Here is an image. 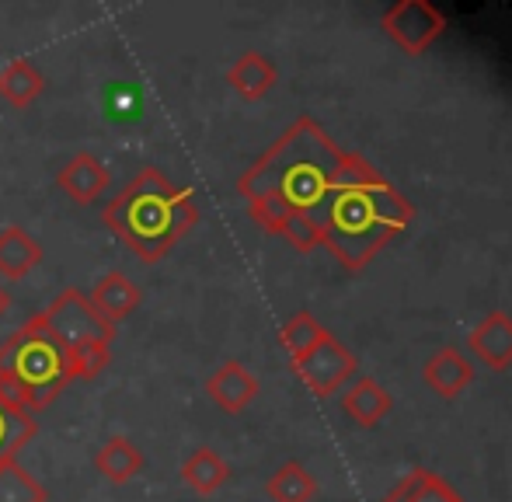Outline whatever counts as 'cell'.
I'll return each mask as SVG.
<instances>
[{
    "label": "cell",
    "mask_w": 512,
    "mask_h": 502,
    "mask_svg": "<svg viewBox=\"0 0 512 502\" xmlns=\"http://www.w3.org/2000/svg\"><path fill=\"white\" fill-rule=\"evenodd\" d=\"M237 192L262 231L307 220L345 269H366L380 248L408 231L411 203L366 161L342 150L317 119L300 116L241 178Z\"/></svg>",
    "instance_id": "obj_1"
},
{
    "label": "cell",
    "mask_w": 512,
    "mask_h": 502,
    "mask_svg": "<svg viewBox=\"0 0 512 502\" xmlns=\"http://www.w3.org/2000/svg\"><path fill=\"white\" fill-rule=\"evenodd\" d=\"M102 220L143 265H154L199 224V206L189 185L143 168L108 199Z\"/></svg>",
    "instance_id": "obj_2"
},
{
    "label": "cell",
    "mask_w": 512,
    "mask_h": 502,
    "mask_svg": "<svg viewBox=\"0 0 512 502\" xmlns=\"http://www.w3.org/2000/svg\"><path fill=\"white\" fill-rule=\"evenodd\" d=\"M74 377V360L67 346L49 332L46 318L32 314L11 339L0 346V394L11 398L28 415L53 405L56 394Z\"/></svg>",
    "instance_id": "obj_3"
},
{
    "label": "cell",
    "mask_w": 512,
    "mask_h": 502,
    "mask_svg": "<svg viewBox=\"0 0 512 502\" xmlns=\"http://www.w3.org/2000/svg\"><path fill=\"white\" fill-rule=\"evenodd\" d=\"M49 332L67 346L70 360H74V377L77 380H95L108 367V349H112L115 328L108 321L98 318V311L91 307L88 293L67 286L53 304L42 311Z\"/></svg>",
    "instance_id": "obj_4"
},
{
    "label": "cell",
    "mask_w": 512,
    "mask_h": 502,
    "mask_svg": "<svg viewBox=\"0 0 512 502\" xmlns=\"http://www.w3.org/2000/svg\"><path fill=\"white\" fill-rule=\"evenodd\" d=\"M380 25L408 56H422L446 32V18L425 0H398L384 11Z\"/></svg>",
    "instance_id": "obj_5"
},
{
    "label": "cell",
    "mask_w": 512,
    "mask_h": 502,
    "mask_svg": "<svg viewBox=\"0 0 512 502\" xmlns=\"http://www.w3.org/2000/svg\"><path fill=\"white\" fill-rule=\"evenodd\" d=\"M356 367L359 363H356V356H352V349H345L335 335H328L321 346L310 349L304 360L293 363L297 377L304 380L307 391H314L317 398H328V394L342 391L352 380V374H356Z\"/></svg>",
    "instance_id": "obj_6"
},
{
    "label": "cell",
    "mask_w": 512,
    "mask_h": 502,
    "mask_svg": "<svg viewBox=\"0 0 512 502\" xmlns=\"http://www.w3.org/2000/svg\"><path fill=\"white\" fill-rule=\"evenodd\" d=\"M206 394L213 398L216 408H223V412L237 415L244 412V408L251 405V401L258 398V377L251 374L244 363L237 360H227L220 363V367L209 374L206 380Z\"/></svg>",
    "instance_id": "obj_7"
},
{
    "label": "cell",
    "mask_w": 512,
    "mask_h": 502,
    "mask_svg": "<svg viewBox=\"0 0 512 502\" xmlns=\"http://www.w3.org/2000/svg\"><path fill=\"white\" fill-rule=\"evenodd\" d=\"M56 185H60V189L67 192L74 203L88 206V203H95L98 196H105L108 185H112V175H108L102 157L81 150V154H74L60 168V175H56Z\"/></svg>",
    "instance_id": "obj_8"
},
{
    "label": "cell",
    "mask_w": 512,
    "mask_h": 502,
    "mask_svg": "<svg viewBox=\"0 0 512 502\" xmlns=\"http://www.w3.org/2000/svg\"><path fill=\"white\" fill-rule=\"evenodd\" d=\"M471 353L485 363L488 370H509L512 367V318L506 311H492L474 325L467 339Z\"/></svg>",
    "instance_id": "obj_9"
},
{
    "label": "cell",
    "mask_w": 512,
    "mask_h": 502,
    "mask_svg": "<svg viewBox=\"0 0 512 502\" xmlns=\"http://www.w3.org/2000/svg\"><path fill=\"white\" fill-rule=\"evenodd\" d=\"M342 408L356 426L370 429L377 422H384L394 408V398L380 380L373 377H356L342 387Z\"/></svg>",
    "instance_id": "obj_10"
},
{
    "label": "cell",
    "mask_w": 512,
    "mask_h": 502,
    "mask_svg": "<svg viewBox=\"0 0 512 502\" xmlns=\"http://www.w3.org/2000/svg\"><path fill=\"white\" fill-rule=\"evenodd\" d=\"M88 300L98 311V318L115 328L119 321H126L129 314L140 307L143 293H140V286L126 276V272H108V276H102L95 286H91Z\"/></svg>",
    "instance_id": "obj_11"
},
{
    "label": "cell",
    "mask_w": 512,
    "mask_h": 502,
    "mask_svg": "<svg viewBox=\"0 0 512 502\" xmlns=\"http://www.w3.org/2000/svg\"><path fill=\"white\" fill-rule=\"evenodd\" d=\"M422 380L429 391H436L439 398H457L464 387H471L474 380V363L467 360L460 349L446 346L439 353H432L422 367Z\"/></svg>",
    "instance_id": "obj_12"
},
{
    "label": "cell",
    "mask_w": 512,
    "mask_h": 502,
    "mask_svg": "<svg viewBox=\"0 0 512 502\" xmlns=\"http://www.w3.org/2000/svg\"><path fill=\"white\" fill-rule=\"evenodd\" d=\"M276 81H279L276 63H272L265 53H255V49H251V53H241L227 67V84L244 98V102L265 98L272 88H276Z\"/></svg>",
    "instance_id": "obj_13"
},
{
    "label": "cell",
    "mask_w": 512,
    "mask_h": 502,
    "mask_svg": "<svg viewBox=\"0 0 512 502\" xmlns=\"http://www.w3.org/2000/svg\"><path fill=\"white\" fill-rule=\"evenodd\" d=\"M39 262H42L39 238H32L21 224H11L0 231V279L18 283V279H25Z\"/></svg>",
    "instance_id": "obj_14"
},
{
    "label": "cell",
    "mask_w": 512,
    "mask_h": 502,
    "mask_svg": "<svg viewBox=\"0 0 512 502\" xmlns=\"http://www.w3.org/2000/svg\"><path fill=\"white\" fill-rule=\"evenodd\" d=\"M95 468L105 482L126 485L143 471V454L129 436H108L102 447L95 450Z\"/></svg>",
    "instance_id": "obj_15"
},
{
    "label": "cell",
    "mask_w": 512,
    "mask_h": 502,
    "mask_svg": "<svg viewBox=\"0 0 512 502\" xmlns=\"http://www.w3.org/2000/svg\"><path fill=\"white\" fill-rule=\"evenodd\" d=\"M178 475H182V482L189 485L196 496H213V492H220L223 485H227L230 464L223 461L213 447H199V450H192V454L185 457Z\"/></svg>",
    "instance_id": "obj_16"
},
{
    "label": "cell",
    "mask_w": 512,
    "mask_h": 502,
    "mask_svg": "<svg viewBox=\"0 0 512 502\" xmlns=\"http://www.w3.org/2000/svg\"><path fill=\"white\" fill-rule=\"evenodd\" d=\"M42 91H46V74L25 56H18L0 70V98L14 109H28Z\"/></svg>",
    "instance_id": "obj_17"
},
{
    "label": "cell",
    "mask_w": 512,
    "mask_h": 502,
    "mask_svg": "<svg viewBox=\"0 0 512 502\" xmlns=\"http://www.w3.org/2000/svg\"><path fill=\"white\" fill-rule=\"evenodd\" d=\"M35 433H39L35 415H28L25 408H18L11 398L0 394V464L14 461Z\"/></svg>",
    "instance_id": "obj_18"
},
{
    "label": "cell",
    "mask_w": 512,
    "mask_h": 502,
    "mask_svg": "<svg viewBox=\"0 0 512 502\" xmlns=\"http://www.w3.org/2000/svg\"><path fill=\"white\" fill-rule=\"evenodd\" d=\"M384 502H464V499H460L439 475H432V471H425V468H415L387 492Z\"/></svg>",
    "instance_id": "obj_19"
},
{
    "label": "cell",
    "mask_w": 512,
    "mask_h": 502,
    "mask_svg": "<svg viewBox=\"0 0 512 502\" xmlns=\"http://www.w3.org/2000/svg\"><path fill=\"white\" fill-rule=\"evenodd\" d=\"M265 492H269L272 502H310L317 496V482L300 461H286L272 471Z\"/></svg>",
    "instance_id": "obj_20"
},
{
    "label": "cell",
    "mask_w": 512,
    "mask_h": 502,
    "mask_svg": "<svg viewBox=\"0 0 512 502\" xmlns=\"http://www.w3.org/2000/svg\"><path fill=\"white\" fill-rule=\"evenodd\" d=\"M328 328L321 325V321L314 318L310 311H297L290 321H286L283 328H279V342H283V349L290 353V360H304L314 346H321L324 339H328Z\"/></svg>",
    "instance_id": "obj_21"
},
{
    "label": "cell",
    "mask_w": 512,
    "mask_h": 502,
    "mask_svg": "<svg viewBox=\"0 0 512 502\" xmlns=\"http://www.w3.org/2000/svg\"><path fill=\"white\" fill-rule=\"evenodd\" d=\"M0 502H49V492L28 468H21L18 457L0 464Z\"/></svg>",
    "instance_id": "obj_22"
},
{
    "label": "cell",
    "mask_w": 512,
    "mask_h": 502,
    "mask_svg": "<svg viewBox=\"0 0 512 502\" xmlns=\"http://www.w3.org/2000/svg\"><path fill=\"white\" fill-rule=\"evenodd\" d=\"M7 307H11V293H7L4 286H0V318L7 314Z\"/></svg>",
    "instance_id": "obj_23"
}]
</instances>
